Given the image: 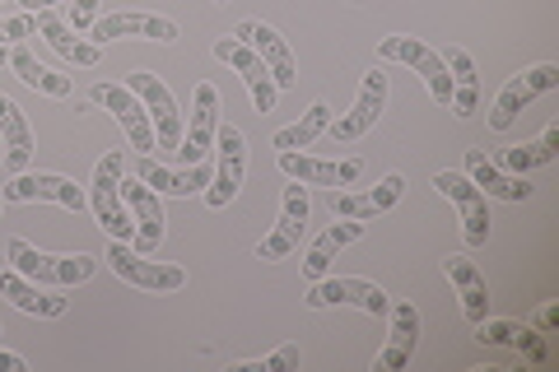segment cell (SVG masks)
<instances>
[{
	"label": "cell",
	"instance_id": "cell-2",
	"mask_svg": "<svg viewBox=\"0 0 559 372\" xmlns=\"http://www.w3.org/2000/svg\"><path fill=\"white\" fill-rule=\"evenodd\" d=\"M5 256L24 279H33V285H51V289L84 285V279H94V271H98V256H84V252L80 256H51V252H38V247L24 242V238H14Z\"/></svg>",
	"mask_w": 559,
	"mask_h": 372
},
{
	"label": "cell",
	"instance_id": "cell-38",
	"mask_svg": "<svg viewBox=\"0 0 559 372\" xmlns=\"http://www.w3.org/2000/svg\"><path fill=\"white\" fill-rule=\"evenodd\" d=\"M555 322H559V308L555 303H546V308H536V331H555Z\"/></svg>",
	"mask_w": 559,
	"mask_h": 372
},
{
	"label": "cell",
	"instance_id": "cell-23",
	"mask_svg": "<svg viewBox=\"0 0 559 372\" xmlns=\"http://www.w3.org/2000/svg\"><path fill=\"white\" fill-rule=\"evenodd\" d=\"M443 275L452 279V289H457V303H462V316L471 326H480L485 316H489V285H485V275H480V265L471 261V256H443Z\"/></svg>",
	"mask_w": 559,
	"mask_h": 372
},
{
	"label": "cell",
	"instance_id": "cell-39",
	"mask_svg": "<svg viewBox=\"0 0 559 372\" xmlns=\"http://www.w3.org/2000/svg\"><path fill=\"white\" fill-rule=\"evenodd\" d=\"M47 5H57V0H20V10H28V14L33 10H47Z\"/></svg>",
	"mask_w": 559,
	"mask_h": 372
},
{
	"label": "cell",
	"instance_id": "cell-36",
	"mask_svg": "<svg viewBox=\"0 0 559 372\" xmlns=\"http://www.w3.org/2000/svg\"><path fill=\"white\" fill-rule=\"evenodd\" d=\"M98 5H103V0H70V20H75V33H90L94 28Z\"/></svg>",
	"mask_w": 559,
	"mask_h": 372
},
{
	"label": "cell",
	"instance_id": "cell-12",
	"mask_svg": "<svg viewBox=\"0 0 559 372\" xmlns=\"http://www.w3.org/2000/svg\"><path fill=\"white\" fill-rule=\"evenodd\" d=\"M210 51H215V57H219L224 65H234V70H238V80L248 84V94H252V108H257L261 117H266V112H275V103H280V84L271 80L266 61H261V57H257V51H252L248 43H238L234 33H229V38H215V47H210Z\"/></svg>",
	"mask_w": 559,
	"mask_h": 372
},
{
	"label": "cell",
	"instance_id": "cell-17",
	"mask_svg": "<svg viewBox=\"0 0 559 372\" xmlns=\"http://www.w3.org/2000/svg\"><path fill=\"white\" fill-rule=\"evenodd\" d=\"M90 98L121 121V131H127V140H131V149H140V154H154V149H159V145H154V127H150L145 103H140L127 84H94Z\"/></svg>",
	"mask_w": 559,
	"mask_h": 372
},
{
	"label": "cell",
	"instance_id": "cell-11",
	"mask_svg": "<svg viewBox=\"0 0 559 372\" xmlns=\"http://www.w3.org/2000/svg\"><path fill=\"white\" fill-rule=\"evenodd\" d=\"M433 191H439V196H448L452 205H457V215H462V238H466V247H485L489 242V196L485 191L471 182L466 172H439L433 177Z\"/></svg>",
	"mask_w": 559,
	"mask_h": 372
},
{
	"label": "cell",
	"instance_id": "cell-34",
	"mask_svg": "<svg viewBox=\"0 0 559 372\" xmlns=\"http://www.w3.org/2000/svg\"><path fill=\"white\" fill-rule=\"evenodd\" d=\"M299 363H304L299 345H280L275 353H266V359H242V363H234V372H299Z\"/></svg>",
	"mask_w": 559,
	"mask_h": 372
},
{
	"label": "cell",
	"instance_id": "cell-30",
	"mask_svg": "<svg viewBox=\"0 0 559 372\" xmlns=\"http://www.w3.org/2000/svg\"><path fill=\"white\" fill-rule=\"evenodd\" d=\"M10 70H14V75H20L28 88H38V94H47V98H70V88H75V84H70V75L43 65L28 47H14V51H10Z\"/></svg>",
	"mask_w": 559,
	"mask_h": 372
},
{
	"label": "cell",
	"instance_id": "cell-42",
	"mask_svg": "<svg viewBox=\"0 0 559 372\" xmlns=\"http://www.w3.org/2000/svg\"><path fill=\"white\" fill-rule=\"evenodd\" d=\"M0 335H5V331H0Z\"/></svg>",
	"mask_w": 559,
	"mask_h": 372
},
{
	"label": "cell",
	"instance_id": "cell-16",
	"mask_svg": "<svg viewBox=\"0 0 559 372\" xmlns=\"http://www.w3.org/2000/svg\"><path fill=\"white\" fill-rule=\"evenodd\" d=\"M121 201H127V209H131V224H135V238H131V247L140 256H150V252H159V242H164V205H159V191L154 187H145L140 177L131 172V177H121Z\"/></svg>",
	"mask_w": 559,
	"mask_h": 372
},
{
	"label": "cell",
	"instance_id": "cell-9",
	"mask_svg": "<svg viewBox=\"0 0 559 372\" xmlns=\"http://www.w3.org/2000/svg\"><path fill=\"white\" fill-rule=\"evenodd\" d=\"M0 201L10 205H33V201H51V205H66L70 215H80L84 205H90V191L80 182H70L61 172H14L5 191H0Z\"/></svg>",
	"mask_w": 559,
	"mask_h": 372
},
{
	"label": "cell",
	"instance_id": "cell-31",
	"mask_svg": "<svg viewBox=\"0 0 559 372\" xmlns=\"http://www.w3.org/2000/svg\"><path fill=\"white\" fill-rule=\"evenodd\" d=\"M555 158H559V127L550 121L546 135L532 140V145H513V149H503V172L522 177V172H532V168L555 164Z\"/></svg>",
	"mask_w": 559,
	"mask_h": 372
},
{
	"label": "cell",
	"instance_id": "cell-18",
	"mask_svg": "<svg viewBox=\"0 0 559 372\" xmlns=\"http://www.w3.org/2000/svg\"><path fill=\"white\" fill-rule=\"evenodd\" d=\"M406 196V177L401 172H388L373 191H331V219H359V224H373L382 219L388 209Z\"/></svg>",
	"mask_w": 559,
	"mask_h": 372
},
{
	"label": "cell",
	"instance_id": "cell-3",
	"mask_svg": "<svg viewBox=\"0 0 559 372\" xmlns=\"http://www.w3.org/2000/svg\"><path fill=\"white\" fill-rule=\"evenodd\" d=\"M127 88L145 103V112H150V127H154V154H178L182 145V108H178V98L168 94V84L154 75V70H131L127 75Z\"/></svg>",
	"mask_w": 559,
	"mask_h": 372
},
{
	"label": "cell",
	"instance_id": "cell-33",
	"mask_svg": "<svg viewBox=\"0 0 559 372\" xmlns=\"http://www.w3.org/2000/svg\"><path fill=\"white\" fill-rule=\"evenodd\" d=\"M326 127H331V108H326V103H312V108L294 121V127L275 131V149H308L312 140L326 135Z\"/></svg>",
	"mask_w": 559,
	"mask_h": 372
},
{
	"label": "cell",
	"instance_id": "cell-37",
	"mask_svg": "<svg viewBox=\"0 0 559 372\" xmlns=\"http://www.w3.org/2000/svg\"><path fill=\"white\" fill-rule=\"evenodd\" d=\"M0 372H28V359H24V353L0 349Z\"/></svg>",
	"mask_w": 559,
	"mask_h": 372
},
{
	"label": "cell",
	"instance_id": "cell-13",
	"mask_svg": "<svg viewBox=\"0 0 559 372\" xmlns=\"http://www.w3.org/2000/svg\"><path fill=\"white\" fill-rule=\"evenodd\" d=\"M550 88H559V65H555V61H540V65H532V70H522V75H513L509 84L499 88L495 112H489V127H495V131H509L513 121L522 117V108H527L532 98L550 94Z\"/></svg>",
	"mask_w": 559,
	"mask_h": 372
},
{
	"label": "cell",
	"instance_id": "cell-15",
	"mask_svg": "<svg viewBox=\"0 0 559 372\" xmlns=\"http://www.w3.org/2000/svg\"><path fill=\"white\" fill-rule=\"evenodd\" d=\"M121 38H150V43H178L182 33L168 14H150V10H117V14H103L90 28V43L108 47V43H121Z\"/></svg>",
	"mask_w": 559,
	"mask_h": 372
},
{
	"label": "cell",
	"instance_id": "cell-4",
	"mask_svg": "<svg viewBox=\"0 0 559 372\" xmlns=\"http://www.w3.org/2000/svg\"><path fill=\"white\" fill-rule=\"evenodd\" d=\"M215 177H210V187L201 191L205 205L210 209H224V205H234L238 201V191H242V177H248V135H242L238 127H229V121H219V131H215Z\"/></svg>",
	"mask_w": 559,
	"mask_h": 372
},
{
	"label": "cell",
	"instance_id": "cell-22",
	"mask_svg": "<svg viewBox=\"0 0 559 372\" xmlns=\"http://www.w3.org/2000/svg\"><path fill=\"white\" fill-rule=\"evenodd\" d=\"M135 177L145 187H154L159 196H197V191L210 187V177H215V168L210 164H191V168H164V164H154L150 154H140L135 158Z\"/></svg>",
	"mask_w": 559,
	"mask_h": 372
},
{
	"label": "cell",
	"instance_id": "cell-32",
	"mask_svg": "<svg viewBox=\"0 0 559 372\" xmlns=\"http://www.w3.org/2000/svg\"><path fill=\"white\" fill-rule=\"evenodd\" d=\"M476 340H480V345H509V349H522V353H532L536 363L546 359V345H540V340H536V331H532V326H522V322H489V316H485V322L476 326Z\"/></svg>",
	"mask_w": 559,
	"mask_h": 372
},
{
	"label": "cell",
	"instance_id": "cell-7",
	"mask_svg": "<svg viewBox=\"0 0 559 372\" xmlns=\"http://www.w3.org/2000/svg\"><path fill=\"white\" fill-rule=\"evenodd\" d=\"M378 61H401V65H411L415 75L429 84L433 103H439V108H448L452 80H448V65H443V57H439L433 47H425L419 38H406V33H392V38L378 43Z\"/></svg>",
	"mask_w": 559,
	"mask_h": 372
},
{
	"label": "cell",
	"instance_id": "cell-8",
	"mask_svg": "<svg viewBox=\"0 0 559 372\" xmlns=\"http://www.w3.org/2000/svg\"><path fill=\"white\" fill-rule=\"evenodd\" d=\"M308 308H359V312H369V316H388L392 308V293L373 285V279H336V275H322V279H312V289L304 298Z\"/></svg>",
	"mask_w": 559,
	"mask_h": 372
},
{
	"label": "cell",
	"instance_id": "cell-1",
	"mask_svg": "<svg viewBox=\"0 0 559 372\" xmlns=\"http://www.w3.org/2000/svg\"><path fill=\"white\" fill-rule=\"evenodd\" d=\"M121 177H127V154L108 149L94 168V182H90V205L98 215V228L117 242H131L135 238V224H131V209L121 201Z\"/></svg>",
	"mask_w": 559,
	"mask_h": 372
},
{
	"label": "cell",
	"instance_id": "cell-27",
	"mask_svg": "<svg viewBox=\"0 0 559 372\" xmlns=\"http://www.w3.org/2000/svg\"><path fill=\"white\" fill-rule=\"evenodd\" d=\"M0 135H5V172H28L33 164V127L14 98L0 94Z\"/></svg>",
	"mask_w": 559,
	"mask_h": 372
},
{
	"label": "cell",
	"instance_id": "cell-10",
	"mask_svg": "<svg viewBox=\"0 0 559 372\" xmlns=\"http://www.w3.org/2000/svg\"><path fill=\"white\" fill-rule=\"evenodd\" d=\"M275 168L289 177V182H304V187H331V191H345L364 177V158H312V154H294V149H280L275 154Z\"/></svg>",
	"mask_w": 559,
	"mask_h": 372
},
{
	"label": "cell",
	"instance_id": "cell-6",
	"mask_svg": "<svg viewBox=\"0 0 559 372\" xmlns=\"http://www.w3.org/2000/svg\"><path fill=\"white\" fill-rule=\"evenodd\" d=\"M112 265V275H121L127 285L145 289V293H173V289H187V271L182 265H159V261H145L135 252L131 242H117L108 238V256H103Z\"/></svg>",
	"mask_w": 559,
	"mask_h": 372
},
{
	"label": "cell",
	"instance_id": "cell-41",
	"mask_svg": "<svg viewBox=\"0 0 559 372\" xmlns=\"http://www.w3.org/2000/svg\"><path fill=\"white\" fill-rule=\"evenodd\" d=\"M219 5H229V0H219Z\"/></svg>",
	"mask_w": 559,
	"mask_h": 372
},
{
	"label": "cell",
	"instance_id": "cell-26",
	"mask_svg": "<svg viewBox=\"0 0 559 372\" xmlns=\"http://www.w3.org/2000/svg\"><path fill=\"white\" fill-rule=\"evenodd\" d=\"M0 298H10L20 312H28V316H43V322H51V316H66V298L61 293H43L33 279H24L20 271H0Z\"/></svg>",
	"mask_w": 559,
	"mask_h": 372
},
{
	"label": "cell",
	"instance_id": "cell-14",
	"mask_svg": "<svg viewBox=\"0 0 559 372\" xmlns=\"http://www.w3.org/2000/svg\"><path fill=\"white\" fill-rule=\"evenodd\" d=\"M308 215H312L308 187H304V182H289V187H285V201H280V219H275V228L257 242V261H285L294 247H299L304 228H308Z\"/></svg>",
	"mask_w": 559,
	"mask_h": 372
},
{
	"label": "cell",
	"instance_id": "cell-21",
	"mask_svg": "<svg viewBox=\"0 0 559 372\" xmlns=\"http://www.w3.org/2000/svg\"><path fill=\"white\" fill-rule=\"evenodd\" d=\"M234 38L238 43H248L261 61H266V70H271V80L280 84V88H294L299 84V65H294V51H289V43L280 38V33L271 28V24H261V20H242L238 28H234Z\"/></svg>",
	"mask_w": 559,
	"mask_h": 372
},
{
	"label": "cell",
	"instance_id": "cell-28",
	"mask_svg": "<svg viewBox=\"0 0 559 372\" xmlns=\"http://www.w3.org/2000/svg\"><path fill=\"white\" fill-rule=\"evenodd\" d=\"M364 228H369V224H359V219H336V224H331L318 242L308 247V256H304V275H308V279L331 275V265H336V256L345 252L349 242H359V238H364Z\"/></svg>",
	"mask_w": 559,
	"mask_h": 372
},
{
	"label": "cell",
	"instance_id": "cell-5",
	"mask_svg": "<svg viewBox=\"0 0 559 372\" xmlns=\"http://www.w3.org/2000/svg\"><path fill=\"white\" fill-rule=\"evenodd\" d=\"M388 98H392V84H388V70H369V75L359 80V98L349 103V112L345 117H336L326 127V135L336 140V145H345V140H359V135H369L378 121H382V112H388Z\"/></svg>",
	"mask_w": 559,
	"mask_h": 372
},
{
	"label": "cell",
	"instance_id": "cell-19",
	"mask_svg": "<svg viewBox=\"0 0 559 372\" xmlns=\"http://www.w3.org/2000/svg\"><path fill=\"white\" fill-rule=\"evenodd\" d=\"M215 131H219V88L215 84H197V98H191V121L187 135L178 145V164H205V154L215 149Z\"/></svg>",
	"mask_w": 559,
	"mask_h": 372
},
{
	"label": "cell",
	"instance_id": "cell-29",
	"mask_svg": "<svg viewBox=\"0 0 559 372\" xmlns=\"http://www.w3.org/2000/svg\"><path fill=\"white\" fill-rule=\"evenodd\" d=\"M38 14V38H47V47L57 51V57L75 61V65H98L103 61V47L90 43V38H75V28H70L66 20H57L51 10H33Z\"/></svg>",
	"mask_w": 559,
	"mask_h": 372
},
{
	"label": "cell",
	"instance_id": "cell-24",
	"mask_svg": "<svg viewBox=\"0 0 559 372\" xmlns=\"http://www.w3.org/2000/svg\"><path fill=\"white\" fill-rule=\"evenodd\" d=\"M466 177L485 191V196H499V201H532L536 196L532 182H522V177L503 172L495 158H485V149H466Z\"/></svg>",
	"mask_w": 559,
	"mask_h": 372
},
{
	"label": "cell",
	"instance_id": "cell-25",
	"mask_svg": "<svg viewBox=\"0 0 559 372\" xmlns=\"http://www.w3.org/2000/svg\"><path fill=\"white\" fill-rule=\"evenodd\" d=\"M443 65H448V80H452V98H448V108L457 121H466L471 112L480 108V80H476V61H471V51L466 47H448L439 51Z\"/></svg>",
	"mask_w": 559,
	"mask_h": 372
},
{
	"label": "cell",
	"instance_id": "cell-20",
	"mask_svg": "<svg viewBox=\"0 0 559 372\" xmlns=\"http://www.w3.org/2000/svg\"><path fill=\"white\" fill-rule=\"evenodd\" d=\"M388 316H392V331H388V345H382L373 368L378 372H401V368H411V359H415L425 322H419V308L411 303V298H392Z\"/></svg>",
	"mask_w": 559,
	"mask_h": 372
},
{
	"label": "cell",
	"instance_id": "cell-40",
	"mask_svg": "<svg viewBox=\"0 0 559 372\" xmlns=\"http://www.w3.org/2000/svg\"><path fill=\"white\" fill-rule=\"evenodd\" d=\"M0 65H10V51L5 47H0Z\"/></svg>",
	"mask_w": 559,
	"mask_h": 372
},
{
	"label": "cell",
	"instance_id": "cell-35",
	"mask_svg": "<svg viewBox=\"0 0 559 372\" xmlns=\"http://www.w3.org/2000/svg\"><path fill=\"white\" fill-rule=\"evenodd\" d=\"M24 38H38V14H0V47H10V43H24Z\"/></svg>",
	"mask_w": 559,
	"mask_h": 372
}]
</instances>
